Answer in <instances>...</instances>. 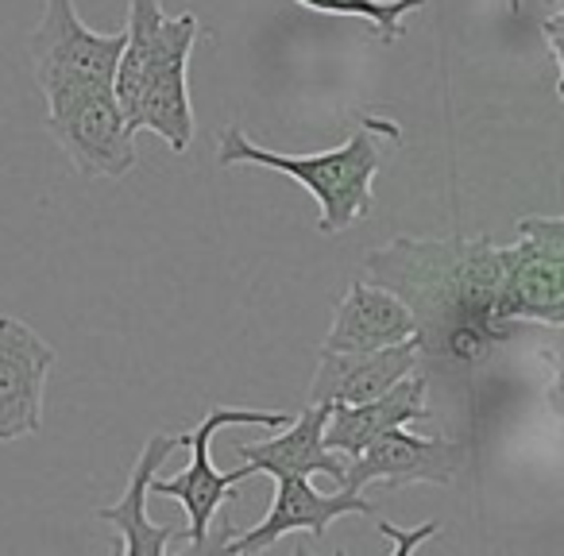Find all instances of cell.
Segmentation results:
<instances>
[{"mask_svg": "<svg viewBox=\"0 0 564 556\" xmlns=\"http://www.w3.org/2000/svg\"><path fill=\"white\" fill-rule=\"evenodd\" d=\"M302 9H314L322 17H348L371 24V35L394 43L406 35V17L422 12L430 0H294Z\"/></svg>", "mask_w": 564, "mask_h": 556, "instance_id": "17", "label": "cell"}, {"mask_svg": "<svg viewBox=\"0 0 564 556\" xmlns=\"http://www.w3.org/2000/svg\"><path fill=\"white\" fill-rule=\"evenodd\" d=\"M379 135L399 143L402 132L394 120L364 117L360 128L348 135L340 148L317 151V155H282V151L259 148L248 140L240 124H232L217 143V163L220 166H267V171L291 174L302 189L317 197L322 217H317V232L337 236L360 225L371 212V182H376L379 166H383V148Z\"/></svg>", "mask_w": 564, "mask_h": 556, "instance_id": "2", "label": "cell"}, {"mask_svg": "<svg viewBox=\"0 0 564 556\" xmlns=\"http://www.w3.org/2000/svg\"><path fill=\"white\" fill-rule=\"evenodd\" d=\"M135 132H155L174 155L189 148L194 140V101H189V55H171L143 78L140 101L132 112Z\"/></svg>", "mask_w": 564, "mask_h": 556, "instance_id": "16", "label": "cell"}, {"mask_svg": "<svg viewBox=\"0 0 564 556\" xmlns=\"http://www.w3.org/2000/svg\"><path fill=\"white\" fill-rule=\"evenodd\" d=\"M425 391H430V379L422 371H410L406 379H399L394 386H387L383 394L368 402H352V406H333L329 422H325V448L337 456H356L379 440L383 433L399 429L410 422H425L430 406H425Z\"/></svg>", "mask_w": 564, "mask_h": 556, "instance_id": "12", "label": "cell"}, {"mask_svg": "<svg viewBox=\"0 0 564 556\" xmlns=\"http://www.w3.org/2000/svg\"><path fill=\"white\" fill-rule=\"evenodd\" d=\"M364 279L394 291L417 321L425 345H441L448 356L476 360L502 325L495 321L502 259L487 236L464 240H410L399 236L364 259Z\"/></svg>", "mask_w": 564, "mask_h": 556, "instance_id": "1", "label": "cell"}, {"mask_svg": "<svg viewBox=\"0 0 564 556\" xmlns=\"http://www.w3.org/2000/svg\"><path fill=\"white\" fill-rule=\"evenodd\" d=\"M561 28H564V12H553V17H545V24H541V32H545V43H549V58H553L556 66V89L561 86V70H564V58H561Z\"/></svg>", "mask_w": 564, "mask_h": 556, "instance_id": "19", "label": "cell"}, {"mask_svg": "<svg viewBox=\"0 0 564 556\" xmlns=\"http://www.w3.org/2000/svg\"><path fill=\"white\" fill-rule=\"evenodd\" d=\"M417 356H422V337L371 348V352H329V348H322L310 402H325V406L368 402L399 379H406L417 368Z\"/></svg>", "mask_w": 564, "mask_h": 556, "instance_id": "11", "label": "cell"}, {"mask_svg": "<svg viewBox=\"0 0 564 556\" xmlns=\"http://www.w3.org/2000/svg\"><path fill=\"white\" fill-rule=\"evenodd\" d=\"M291 422V414H279V410H240V406H217L205 414L202 425H194L189 433H182V445L189 448V464L178 471V476L163 479L155 471L148 483V499H174L182 502L189 525L186 537L194 548H205V537H209L213 514L225 499H232V487L240 479H248V468L236 471H217L213 464V437L228 425H259V429H282Z\"/></svg>", "mask_w": 564, "mask_h": 556, "instance_id": "4", "label": "cell"}, {"mask_svg": "<svg viewBox=\"0 0 564 556\" xmlns=\"http://www.w3.org/2000/svg\"><path fill=\"white\" fill-rule=\"evenodd\" d=\"M55 360L40 332L0 314V440H24L43 429V394Z\"/></svg>", "mask_w": 564, "mask_h": 556, "instance_id": "9", "label": "cell"}, {"mask_svg": "<svg viewBox=\"0 0 564 556\" xmlns=\"http://www.w3.org/2000/svg\"><path fill=\"white\" fill-rule=\"evenodd\" d=\"M197 35H202V24H197L194 12L166 17L159 0H128L124 51H120L117 78H112V97H117L128 124H132L143 78H148L159 63H166L171 55H189Z\"/></svg>", "mask_w": 564, "mask_h": 556, "instance_id": "10", "label": "cell"}, {"mask_svg": "<svg viewBox=\"0 0 564 556\" xmlns=\"http://www.w3.org/2000/svg\"><path fill=\"white\" fill-rule=\"evenodd\" d=\"M345 514L376 517V506H371L360 491H348V487L337 494H325V491H317L306 476H274V499H271L267 517L259 525H251L248 533H240V537L225 541L220 553H228V556L267 553V548H274L282 537H291V533L325 537V530Z\"/></svg>", "mask_w": 564, "mask_h": 556, "instance_id": "8", "label": "cell"}, {"mask_svg": "<svg viewBox=\"0 0 564 556\" xmlns=\"http://www.w3.org/2000/svg\"><path fill=\"white\" fill-rule=\"evenodd\" d=\"M28 51H32L35 81H40V94L51 112L78 97L112 89L120 51H124V32L101 35L82 24L74 0H47L40 24L28 40Z\"/></svg>", "mask_w": 564, "mask_h": 556, "instance_id": "3", "label": "cell"}, {"mask_svg": "<svg viewBox=\"0 0 564 556\" xmlns=\"http://www.w3.org/2000/svg\"><path fill=\"white\" fill-rule=\"evenodd\" d=\"M502 279L495 321H564V220L561 217H522L518 240L499 248Z\"/></svg>", "mask_w": 564, "mask_h": 556, "instance_id": "5", "label": "cell"}, {"mask_svg": "<svg viewBox=\"0 0 564 556\" xmlns=\"http://www.w3.org/2000/svg\"><path fill=\"white\" fill-rule=\"evenodd\" d=\"M376 530L383 533V537H391V541H394V548H391L394 556H410V553H414V548H422L425 541H430L433 533L441 530V522H425L422 530L410 533V530H399V525L383 522V517H376Z\"/></svg>", "mask_w": 564, "mask_h": 556, "instance_id": "18", "label": "cell"}, {"mask_svg": "<svg viewBox=\"0 0 564 556\" xmlns=\"http://www.w3.org/2000/svg\"><path fill=\"white\" fill-rule=\"evenodd\" d=\"M47 128L86 178H124L135 166V132L120 112L112 89L51 109Z\"/></svg>", "mask_w": 564, "mask_h": 556, "instance_id": "6", "label": "cell"}, {"mask_svg": "<svg viewBox=\"0 0 564 556\" xmlns=\"http://www.w3.org/2000/svg\"><path fill=\"white\" fill-rule=\"evenodd\" d=\"M174 448H182V433H155V437L140 448L132 471H128L124 499H120L117 506L97 510V522L112 525V530L120 533L117 553H124V556H163L166 545L178 537V530H174V525H159V522H151V514H148V483H151V476L163 468L166 456H171Z\"/></svg>", "mask_w": 564, "mask_h": 556, "instance_id": "15", "label": "cell"}, {"mask_svg": "<svg viewBox=\"0 0 564 556\" xmlns=\"http://www.w3.org/2000/svg\"><path fill=\"white\" fill-rule=\"evenodd\" d=\"M417 337V321L410 306L394 291L368 279H356L352 291L337 302L333 329L322 348L329 352H371V348L399 345Z\"/></svg>", "mask_w": 564, "mask_h": 556, "instance_id": "14", "label": "cell"}, {"mask_svg": "<svg viewBox=\"0 0 564 556\" xmlns=\"http://www.w3.org/2000/svg\"><path fill=\"white\" fill-rule=\"evenodd\" d=\"M325 402H310L299 417L282 425L279 437L256 440V445H236V456L243 460L248 476H329L340 483L345 476V456L325 448V422H329Z\"/></svg>", "mask_w": 564, "mask_h": 556, "instance_id": "13", "label": "cell"}, {"mask_svg": "<svg viewBox=\"0 0 564 556\" xmlns=\"http://www.w3.org/2000/svg\"><path fill=\"white\" fill-rule=\"evenodd\" d=\"M464 453L456 440L448 437H417L406 433V425L383 433L371 440L364 453L348 456L340 487L348 491H368V487H383V491H402L410 483H453L456 468H460Z\"/></svg>", "mask_w": 564, "mask_h": 556, "instance_id": "7", "label": "cell"}, {"mask_svg": "<svg viewBox=\"0 0 564 556\" xmlns=\"http://www.w3.org/2000/svg\"><path fill=\"white\" fill-rule=\"evenodd\" d=\"M545 4V17H553V12H564V0H541Z\"/></svg>", "mask_w": 564, "mask_h": 556, "instance_id": "20", "label": "cell"}]
</instances>
